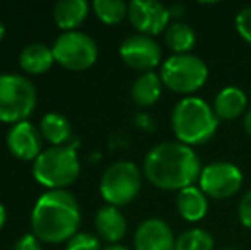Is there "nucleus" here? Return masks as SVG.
<instances>
[{
    "mask_svg": "<svg viewBox=\"0 0 251 250\" xmlns=\"http://www.w3.org/2000/svg\"><path fill=\"white\" fill-rule=\"evenodd\" d=\"M169 12H171V17H179L185 14V7L183 5H173L169 7Z\"/></svg>",
    "mask_w": 251,
    "mask_h": 250,
    "instance_id": "obj_28",
    "label": "nucleus"
},
{
    "mask_svg": "<svg viewBox=\"0 0 251 250\" xmlns=\"http://www.w3.org/2000/svg\"><path fill=\"white\" fill-rule=\"evenodd\" d=\"M248 98L246 93L239 87L229 86L219 91L214 101V111L219 120H234L239 115L245 113Z\"/></svg>",
    "mask_w": 251,
    "mask_h": 250,
    "instance_id": "obj_17",
    "label": "nucleus"
},
{
    "mask_svg": "<svg viewBox=\"0 0 251 250\" xmlns=\"http://www.w3.org/2000/svg\"><path fill=\"white\" fill-rule=\"evenodd\" d=\"M200 158L181 142H161L144 160V177L161 190H183L195 185L201 173Z\"/></svg>",
    "mask_w": 251,
    "mask_h": 250,
    "instance_id": "obj_1",
    "label": "nucleus"
},
{
    "mask_svg": "<svg viewBox=\"0 0 251 250\" xmlns=\"http://www.w3.org/2000/svg\"><path fill=\"white\" fill-rule=\"evenodd\" d=\"M5 142L9 151L17 160L34 161L43 153L41 151V132L27 120L10 127Z\"/></svg>",
    "mask_w": 251,
    "mask_h": 250,
    "instance_id": "obj_12",
    "label": "nucleus"
},
{
    "mask_svg": "<svg viewBox=\"0 0 251 250\" xmlns=\"http://www.w3.org/2000/svg\"><path fill=\"white\" fill-rule=\"evenodd\" d=\"M162 81L161 76H157L155 72H146L133 83L132 86V100L135 105L142 108L152 107L154 103H157L159 98L162 94Z\"/></svg>",
    "mask_w": 251,
    "mask_h": 250,
    "instance_id": "obj_19",
    "label": "nucleus"
},
{
    "mask_svg": "<svg viewBox=\"0 0 251 250\" xmlns=\"http://www.w3.org/2000/svg\"><path fill=\"white\" fill-rule=\"evenodd\" d=\"M245 130L248 132V136L251 137V110L245 115Z\"/></svg>",
    "mask_w": 251,
    "mask_h": 250,
    "instance_id": "obj_30",
    "label": "nucleus"
},
{
    "mask_svg": "<svg viewBox=\"0 0 251 250\" xmlns=\"http://www.w3.org/2000/svg\"><path fill=\"white\" fill-rule=\"evenodd\" d=\"M55 63L53 50L45 43H31L21 52L19 55V65L24 72L40 76L51 69Z\"/></svg>",
    "mask_w": 251,
    "mask_h": 250,
    "instance_id": "obj_18",
    "label": "nucleus"
},
{
    "mask_svg": "<svg viewBox=\"0 0 251 250\" xmlns=\"http://www.w3.org/2000/svg\"><path fill=\"white\" fill-rule=\"evenodd\" d=\"M171 127L178 142L185 146H200L217 132L219 118L205 100L186 96L176 103L171 113Z\"/></svg>",
    "mask_w": 251,
    "mask_h": 250,
    "instance_id": "obj_3",
    "label": "nucleus"
},
{
    "mask_svg": "<svg viewBox=\"0 0 251 250\" xmlns=\"http://www.w3.org/2000/svg\"><path fill=\"white\" fill-rule=\"evenodd\" d=\"M128 19L144 36H155L168 29L171 12L169 7L155 0H133L128 3Z\"/></svg>",
    "mask_w": 251,
    "mask_h": 250,
    "instance_id": "obj_10",
    "label": "nucleus"
},
{
    "mask_svg": "<svg viewBox=\"0 0 251 250\" xmlns=\"http://www.w3.org/2000/svg\"><path fill=\"white\" fill-rule=\"evenodd\" d=\"M80 207L67 190H48L36 200L31 213L33 235L45 244H63L77 235Z\"/></svg>",
    "mask_w": 251,
    "mask_h": 250,
    "instance_id": "obj_2",
    "label": "nucleus"
},
{
    "mask_svg": "<svg viewBox=\"0 0 251 250\" xmlns=\"http://www.w3.org/2000/svg\"><path fill=\"white\" fill-rule=\"evenodd\" d=\"M80 173L75 144L53 146L33 161V177L48 190H65Z\"/></svg>",
    "mask_w": 251,
    "mask_h": 250,
    "instance_id": "obj_4",
    "label": "nucleus"
},
{
    "mask_svg": "<svg viewBox=\"0 0 251 250\" xmlns=\"http://www.w3.org/2000/svg\"><path fill=\"white\" fill-rule=\"evenodd\" d=\"M12 250H41V245H40V240L31 233V235L21 237L19 240L16 242Z\"/></svg>",
    "mask_w": 251,
    "mask_h": 250,
    "instance_id": "obj_27",
    "label": "nucleus"
},
{
    "mask_svg": "<svg viewBox=\"0 0 251 250\" xmlns=\"http://www.w3.org/2000/svg\"><path fill=\"white\" fill-rule=\"evenodd\" d=\"M55 62L72 72L87 70L98 60V45L82 31L62 33L51 47Z\"/></svg>",
    "mask_w": 251,
    "mask_h": 250,
    "instance_id": "obj_8",
    "label": "nucleus"
},
{
    "mask_svg": "<svg viewBox=\"0 0 251 250\" xmlns=\"http://www.w3.org/2000/svg\"><path fill=\"white\" fill-rule=\"evenodd\" d=\"M176 206H178V213L181 214L183 220L190 221V223H197L207 216L208 197L201 192L200 187L192 185V187L179 190Z\"/></svg>",
    "mask_w": 251,
    "mask_h": 250,
    "instance_id": "obj_15",
    "label": "nucleus"
},
{
    "mask_svg": "<svg viewBox=\"0 0 251 250\" xmlns=\"http://www.w3.org/2000/svg\"><path fill=\"white\" fill-rule=\"evenodd\" d=\"M243 185V171L229 161H215L200 173L199 187L207 197L229 199L236 195Z\"/></svg>",
    "mask_w": 251,
    "mask_h": 250,
    "instance_id": "obj_9",
    "label": "nucleus"
},
{
    "mask_svg": "<svg viewBox=\"0 0 251 250\" xmlns=\"http://www.w3.org/2000/svg\"><path fill=\"white\" fill-rule=\"evenodd\" d=\"M5 38V26H3V23L0 21V41Z\"/></svg>",
    "mask_w": 251,
    "mask_h": 250,
    "instance_id": "obj_32",
    "label": "nucleus"
},
{
    "mask_svg": "<svg viewBox=\"0 0 251 250\" xmlns=\"http://www.w3.org/2000/svg\"><path fill=\"white\" fill-rule=\"evenodd\" d=\"M164 43L175 55H185L193 50L197 43V34L190 24L176 21L169 24L168 29L164 31Z\"/></svg>",
    "mask_w": 251,
    "mask_h": 250,
    "instance_id": "obj_20",
    "label": "nucleus"
},
{
    "mask_svg": "<svg viewBox=\"0 0 251 250\" xmlns=\"http://www.w3.org/2000/svg\"><path fill=\"white\" fill-rule=\"evenodd\" d=\"M236 29H238L239 36L251 45V5L245 7L238 12L236 16Z\"/></svg>",
    "mask_w": 251,
    "mask_h": 250,
    "instance_id": "obj_25",
    "label": "nucleus"
},
{
    "mask_svg": "<svg viewBox=\"0 0 251 250\" xmlns=\"http://www.w3.org/2000/svg\"><path fill=\"white\" fill-rule=\"evenodd\" d=\"M142 189V173L132 161H118L106 168L100 182L101 197L109 206L130 204Z\"/></svg>",
    "mask_w": 251,
    "mask_h": 250,
    "instance_id": "obj_7",
    "label": "nucleus"
},
{
    "mask_svg": "<svg viewBox=\"0 0 251 250\" xmlns=\"http://www.w3.org/2000/svg\"><path fill=\"white\" fill-rule=\"evenodd\" d=\"M239 220H241L243 226L251 230V190L243 195L241 202H239Z\"/></svg>",
    "mask_w": 251,
    "mask_h": 250,
    "instance_id": "obj_26",
    "label": "nucleus"
},
{
    "mask_svg": "<svg viewBox=\"0 0 251 250\" xmlns=\"http://www.w3.org/2000/svg\"><path fill=\"white\" fill-rule=\"evenodd\" d=\"M175 250H214V238L203 228H192L176 238Z\"/></svg>",
    "mask_w": 251,
    "mask_h": 250,
    "instance_id": "obj_23",
    "label": "nucleus"
},
{
    "mask_svg": "<svg viewBox=\"0 0 251 250\" xmlns=\"http://www.w3.org/2000/svg\"><path fill=\"white\" fill-rule=\"evenodd\" d=\"M93 10L96 17L104 24H120L128 17V5L122 0H94Z\"/></svg>",
    "mask_w": 251,
    "mask_h": 250,
    "instance_id": "obj_22",
    "label": "nucleus"
},
{
    "mask_svg": "<svg viewBox=\"0 0 251 250\" xmlns=\"http://www.w3.org/2000/svg\"><path fill=\"white\" fill-rule=\"evenodd\" d=\"M89 14V3L86 0H60L53 9V19L63 31H77Z\"/></svg>",
    "mask_w": 251,
    "mask_h": 250,
    "instance_id": "obj_16",
    "label": "nucleus"
},
{
    "mask_svg": "<svg viewBox=\"0 0 251 250\" xmlns=\"http://www.w3.org/2000/svg\"><path fill=\"white\" fill-rule=\"evenodd\" d=\"M40 132L41 137H45L53 146H65L72 137V127L63 115L51 111L41 118Z\"/></svg>",
    "mask_w": 251,
    "mask_h": 250,
    "instance_id": "obj_21",
    "label": "nucleus"
},
{
    "mask_svg": "<svg viewBox=\"0 0 251 250\" xmlns=\"http://www.w3.org/2000/svg\"><path fill=\"white\" fill-rule=\"evenodd\" d=\"M94 224H96V231L100 233L102 240L109 242L111 245H116L126 233V220L122 214L120 207L115 206H102L96 213L94 218Z\"/></svg>",
    "mask_w": 251,
    "mask_h": 250,
    "instance_id": "obj_14",
    "label": "nucleus"
},
{
    "mask_svg": "<svg viewBox=\"0 0 251 250\" xmlns=\"http://www.w3.org/2000/svg\"><path fill=\"white\" fill-rule=\"evenodd\" d=\"M102 250H130L128 247H125V245H109V247H106V249H102Z\"/></svg>",
    "mask_w": 251,
    "mask_h": 250,
    "instance_id": "obj_31",
    "label": "nucleus"
},
{
    "mask_svg": "<svg viewBox=\"0 0 251 250\" xmlns=\"http://www.w3.org/2000/svg\"><path fill=\"white\" fill-rule=\"evenodd\" d=\"M5 221H7V209H5V206H3V204L0 202V230L3 228Z\"/></svg>",
    "mask_w": 251,
    "mask_h": 250,
    "instance_id": "obj_29",
    "label": "nucleus"
},
{
    "mask_svg": "<svg viewBox=\"0 0 251 250\" xmlns=\"http://www.w3.org/2000/svg\"><path fill=\"white\" fill-rule=\"evenodd\" d=\"M224 250H232V249H224Z\"/></svg>",
    "mask_w": 251,
    "mask_h": 250,
    "instance_id": "obj_33",
    "label": "nucleus"
},
{
    "mask_svg": "<svg viewBox=\"0 0 251 250\" xmlns=\"http://www.w3.org/2000/svg\"><path fill=\"white\" fill-rule=\"evenodd\" d=\"M122 60L133 70L139 72H154L155 67L161 63L162 50L154 38L144 34H132L120 47Z\"/></svg>",
    "mask_w": 251,
    "mask_h": 250,
    "instance_id": "obj_11",
    "label": "nucleus"
},
{
    "mask_svg": "<svg viewBox=\"0 0 251 250\" xmlns=\"http://www.w3.org/2000/svg\"><path fill=\"white\" fill-rule=\"evenodd\" d=\"M161 81L168 89L178 94H193L208 79V67L193 54L171 55L161 65Z\"/></svg>",
    "mask_w": 251,
    "mask_h": 250,
    "instance_id": "obj_6",
    "label": "nucleus"
},
{
    "mask_svg": "<svg viewBox=\"0 0 251 250\" xmlns=\"http://www.w3.org/2000/svg\"><path fill=\"white\" fill-rule=\"evenodd\" d=\"M36 87L21 74H0V122H26L36 108Z\"/></svg>",
    "mask_w": 251,
    "mask_h": 250,
    "instance_id": "obj_5",
    "label": "nucleus"
},
{
    "mask_svg": "<svg viewBox=\"0 0 251 250\" xmlns=\"http://www.w3.org/2000/svg\"><path fill=\"white\" fill-rule=\"evenodd\" d=\"M65 250H102L98 237L91 233H77L67 242Z\"/></svg>",
    "mask_w": 251,
    "mask_h": 250,
    "instance_id": "obj_24",
    "label": "nucleus"
},
{
    "mask_svg": "<svg viewBox=\"0 0 251 250\" xmlns=\"http://www.w3.org/2000/svg\"><path fill=\"white\" fill-rule=\"evenodd\" d=\"M133 247L135 250H175L176 238L166 221L149 218L137 228Z\"/></svg>",
    "mask_w": 251,
    "mask_h": 250,
    "instance_id": "obj_13",
    "label": "nucleus"
}]
</instances>
